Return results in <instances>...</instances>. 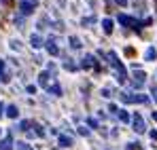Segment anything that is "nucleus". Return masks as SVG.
Wrapping results in <instances>:
<instances>
[{"instance_id": "obj_32", "label": "nucleus", "mask_w": 157, "mask_h": 150, "mask_svg": "<svg viewBox=\"0 0 157 150\" xmlns=\"http://www.w3.org/2000/svg\"><path fill=\"white\" fill-rule=\"evenodd\" d=\"M153 121H157V112H153Z\"/></svg>"}, {"instance_id": "obj_33", "label": "nucleus", "mask_w": 157, "mask_h": 150, "mask_svg": "<svg viewBox=\"0 0 157 150\" xmlns=\"http://www.w3.org/2000/svg\"><path fill=\"white\" fill-rule=\"evenodd\" d=\"M153 93H155V101H157V89H153Z\"/></svg>"}, {"instance_id": "obj_17", "label": "nucleus", "mask_w": 157, "mask_h": 150, "mask_svg": "<svg viewBox=\"0 0 157 150\" xmlns=\"http://www.w3.org/2000/svg\"><path fill=\"white\" fill-rule=\"evenodd\" d=\"M64 68L70 70V72H75V70H77V64H72V59H66V61H64Z\"/></svg>"}, {"instance_id": "obj_2", "label": "nucleus", "mask_w": 157, "mask_h": 150, "mask_svg": "<svg viewBox=\"0 0 157 150\" xmlns=\"http://www.w3.org/2000/svg\"><path fill=\"white\" fill-rule=\"evenodd\" d=\"M132 125H134V131H136V133H144V131H147V125H144V121H142V116H140L138 112L132 116Z\"/></svg>"}, {"instance_id": "obj_6", "label": "nucleus", "mask_w": 157, "mask_h": 150, "mask_svg": "<svg viewBox=\"0 0 157 150\" xmlns=\"http://www.w3.org/2000/svg\"><path fill=\"white\" fill-rule=\"evenodd\" d=\"M13 146H15V144H13V137H11V135L2 137V142H0V150H11Z\"/></svg>"}, {"instance_id": "obj_21", "label": "nucleus", "mask_w": 157, "mask_h": 150, "mask_svg": "<svg viewBox=\"0 0 157 150\" xmlns=\"http://www.w3.org/2000/svg\"><path fill=\"white\" fill-rule=\"evenodd\" d=\"M87 125L91 127V129H98V121L96 119H87Z\"/></svg>"}, {"instance_id": "obj_9", "label": "nucleus", "mask_w": 157, "mask_h": 150, "mask_svg": "<svg viewBox=\"0 0 157 150\" xmlns=\"http://www.w3.org/2000/svg\"><path fill=\"white\" fill-rule=\"evenodd\" d=\"M17 114H19V110H17V106H15V104L6 106V116H11V119H17Z\"/></svg>"}, {"instance_id": "obj_14", "label": "nucleus", "mask_w": 157, "mask_h": 150, "mask_svg": "<svg viewBox=\"0 0 157 150\" xmlns=\"http://www.w3.org/2000/svg\"><path fill=\"white\" fill-rule=\"evenodd\" d=\"M59 146L68 148V146H72V140H70L68 135H59Z\"/></svg>"}, {"instance_id": "obj_22", "label": "nucleus", "mask_w": 157, "mask_h": 150, "mask_svg": "<svg viewBox=\"0 0 157 150\" xmlns=\"http://www.w3.org/2000/svg\"><path fill=\"white\" fill-rule=\"evenodd\" d=\"M96 21V17H87V19H83V25H91Z\"/></svg>"}, {"instance_id": "obj_18", "label": "nucleus", "mask_w": 157, "mask_h": 150, "mask_svg": "<svg viewBox=\"0 0 157 150\" xmlns=\"http://www.w3.org/2000/svg\"><path fill=\"white\" fill-rule=\"evenodd\" d=\"M70 47L72 49H81V40H78L77 36H70Z\"/></svg>"}, {"instance_id": "obj_16", "label": "nucleus", "mask_w": 157, "mask_h": 150, "mask_svg": "<svg viewBox=\"0 0 157 150\" xmlns=\"http://www.w3.org/2000/svg\"><path fill=\"white\" fill-rule=\"evenodd\" d=\"M49 93H53V95H62V87H59L57 82H53L51 87H49Z\"/></svg>"}, {"instance_id": "obj_11", "label": "nucleus", "mask_w": 157, "mask_h": 150, "mask_svg": "<svg viewBox=\"0 0 157 150\" xmlns=\"http://www.w3.org/2000/svg\"><path fill=\"white\" fill-rule=\"evenodd\" d=\"M155 57H157V51L153 49V47H149L147 53H144V59H147V61H155Z\"/></svg>"}, {"instance_id": "obj_10", "label": "nucleus", "mask_w": 157, "mask_h": 150, "mask_svg": "<svg viewBox=\"0 0 157 150\" xmlns=\"http://www.w3.org/2000/svg\"><path fill=\"white\" fill-rule=\"evenodd\" d=\"M38 85L40 87H47L49 85V72H40L38 74Z\"/></svg>"}, {"instance_id": "obj_5", "label": "nucleus", "mask_w": 157, "mask_h": 150, "mask_svg": "<svg viewBox=\"0 0 157 150\" xmlns=\"http://www.w3.org/2000/svg\"><path fill=\"white\" fill-rule=\"evenodd\" d=\"M45 47H47V51H49V55H59V49H57V45H55L53 38H49V40L45 42Z\"/></svg>"}, {"instance_id": "obj_30", "label": "nucleus", "mask_w": 157, "mask_h": 150, "mask_svg": "<svg viewBox=\"0 0 157 150\" xmlns=\"http://www.w3.org/2000/svg\"><path fill=\"white\" fill-rule=\"evenodd\" d=\"M2 70H4V61L0 59V74H2Z\"/></svg>"}, {"instance_id": "obj_23", "label": "nucleus", "mask_w": 157, "mask_h": 150, "mask_svg": "<svg viewBox=\"0 0 157 150\" xmlns=\"http://www.w3.org/2000/svg\"><path fill=\"white\" fill-rule=\"evenodd\" d=\"M34 129H36V135H40V137H43V135H45V131H43V129H40V125H34Z\"/></svg>"}, {"instance_id": "obj_4", "label": "nucleus", "mask_w": 157, "mask_h": 150, "mask_svg": "<svg viewBox=\"0 0 157 150\" xmlns=\"http://www.w3.org/2000/svg\"><path fill=\"white\" fill-rule=\"evenodd\" d=\"M144 80H147V74H144L142 70H138V72H134V80H132V85H134L136 89H140V87L144 85Z\"/></svg>"}, {"instance_id": "obj_3", "label": "nucleus", "mask_w": 157, "mask_h": 150, "mask_svg": "<svg viewBox=\"0 0 157 150\" xmlns=\"http://www.w3.org/2000/svg\"><path fill=\"white\" fill-rule=\"evenodd\" d=\"M34 9H36V0H21V2H19V11H21L24 15H30Z\"/></svg>"}, {"instance_id": "obj_19", "label": "nucleus", "mask_w": 157, "mask_h": 150, "mask_svg": "<svg viewBox=\"0 0 157 150\" xmlns=\"http://www.w3.org/2000/svg\"><path fill=\"white\" fill-rule=\"evenodd\" d=\"M15 146H17V150H32V148H30V146L26 144V142H17Z\"/></svg>"}, {"instance_id": "obj_13", "label": "nucleus", "mask_w": 157, "mask_h": 150, "mask_svg": "<svg viewBox=\"0 0 157 150\" xmlns=\"http://www.w3.org/2000/svg\"><path fill=\"white\" fill-rule=\"evenodd\" d=\"M117 114H119V121H121V123H130L132 121V116L128 114V110H119Z\"/></svg>"}, {"instance_id": "obj_8", "label": "nucleus", "mask_w": 157, "mask_h": 150, "mask_svg": "<svg viewBox=\"0 0 157 150\" xmlns=\"http://www.w3.org/2000/svg\"><path fill=\"white\" fill-rule=\"evenodd\" d=\"M81 66H83V68H91V66H96V57H94V55H85L83 61H81Z\"/></svg>"}, {"instance_id": "obj_25", "label": "nucleus", "mask_w": 157, "mask_h": 150, "mask_svg": "<svg viewBox=\"0 0 157 150\" xmlns=\"http://www.w3.org/2000/svg\"><path fill=\"white\" fill-rule=\"evenodd\" d=\"M78 133H81V135H89V129H85V127H78Z\"/></svg>"}, {"instance_id": "obj_28", "label": "nucleus", "mask_w": 157, "mask_h": 150, "mask_svg": "<svg viewBox=\"0 0 157 150\" xmlns=\"http://www.w3.org/2000/svg\"><path fill=\"white\" fill-rule=\"evenodd\" d=\"M117 4H119V6H125V4H128V0H117Z\"/></svg>"}, {"instance_id": "obj_24", "label": "nucleus", "mask_w": 157, "mask_h": 150, "mask_svg": "<svg viewBox=\"0 0 157 150\" xmlns=\"http://www.w3.org/2000/svg\"><path fill=\"white\" fill-rule=\"evenodd\" d=\"M11 47H13V49H19L21 42H19V40H11Z\"/></svg>"}, {"instance_id": "obj_27", "label": "nucleus", "mask_w": 157, "mask_h": 150, "mask_svg": "<svg viewBox=\"0 0 157 150\" xmlns=\"http://www.w3.org/2000/svg\"><path fill=\"white\" fill-rule=\"evenodd\" d=\"M102 95L104 97H110V89H102Z\"/></svg>"}, {"instance_id": "obj_20", "label": "nucleus", "mask_w": 157, "mask_h": 150, "mask_svg": "<svg viewBox=\"0 0 157 150\" xmlns=\"http://www.w3.org/2000/svg\"><path fill=\"white\" fill-rule=\"evenodd\" d=\"M32 125V123H30V121H21V123H19V129H21V131H28V127Z\"/></svg>"}, {"instance_id": "obj_26", "label": "nucleus", "mask_w": 157, "mask_h": 150, "mask_svg": "<svg viewBox=\"0 0 157 150\" xmlns=\"http://www.w3.org/2000/svg\"><path fill=\"white\" fill-rule=\"evenodd\" d=\"M28 93H36V87L34 85H28Z\"/></svg>"}, {"instance_id": "obj_7", "label": "nucleus", "mask_w": 157, "mask_h": 150, "mask_svg": "<svg viewBox=\"0 0 157 150\" xmlns=\"http://www.w3.org/2000/svg\"><path fill=\"white\" fill-rule=\"evenodd\" d=\"M30 45H32L34 49H40V47H43V38H40V34H32V36H30Z\"/></svg>"}, {"instance_id": "obj_12", "label": "nucleus", "mask_w": 157, "mask_h": 150, "mask_svg": "<svg viewBox=\"0 0 157 150\" xmlns=\"http://www.w3.org/2000/svg\"><path fill=\"white\" fill-rule=\"evenodd\" d=\"M147 101H149L147 95H140V93L138 95H132V104H147Z\"/></svg>"}, {"instance_id": "obj_1", "label": "nucleus", "mask_w": 157, "mask_h": 150, "mask_svg": "<svg viewBox=\"0 0 157 150\" xmlns=\"http://www.w3.org/2000/svg\"><path fill=\"white\" fill-rule=\"evenodd\" d=\"M106 57H108V61L113 64V68L117 70V80H119V82H125V80H128V74H125V68L121 66V61L117 59V53H115V51H110Z\"/></svg>"}, {"instance_id": "obj_31", "label": "nucleus", "mask_w": 157, "mask_h": 150, "mask_svg": "<svg viewBox=\"0 0 157 150\" xmlns=\"http://www.w3.org/2000/svg\"><path fill=\"white\" fill-rule=\"evenodd\" d=\"M4 110H6V108H4V106H2V104H0V114H2V112H4Z\"/></svg>"}, {"instance_id": "obj_29", "label": "nucleus", "mask_w": 157, "mask_h": 150, "mask_svg": "<svg viewBox=\"0 0 157 150\" xmlns=\"http://www.w3.org/2000/svg\"><path fill=\"white\" fill-rule=\"evenodd\" d=\"M151 140H157V131H151Z\"/></svg>"}, {"instance_id": "obj_15", "label": "nucleus", "mask_w": 157, "mask_h": 150, "mask_svg": "<svg viewBox=\"0 0 157 150\" xmlns=\"http://www.w3.org/2000/svg\"><path fill=\"white\" fill-rule=\"evenodd\" d=\"M102 27H104L106 34H110L113 32V19H102Z\"/></svg>"}]
</instances>
